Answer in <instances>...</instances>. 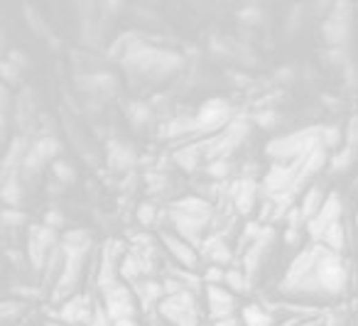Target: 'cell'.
I'll return each instance as SVG.
<instances>
[{
	"instance_id": "6da1fadb",
	"label": "cell",
	"mask_w": 358,
	"mask_h": 326,
	"mask_svg": "<svg viewBox=\"0 0 358 326\" xmlns=\"http://www.w3.org/2000/svg\"><path fill=\"white\" fill-rule=\"evenodd\" d=\"M348 275L341 255L324 246L312 243L292 260L280 282V292L292 297H341Z\"/></svg>"
},
{
	"instance_id": "7a4b0ae2",
	"label": "cell",
	"mask_w": 358,
	"mask_h": 326,
	"mask_svg": "<svg viewBox=\"0 0 358 326\" xmlns=\"http://www.w3.org/2000/svg\"><path fill=\"white\" fill-rule=\"evenodd\" d=\"M120 64L125 66V71H131V76H138V79L162 81L174 69H179L182 59L174 52H162V49L147 47L145 42H138L131 52L120 59Z\"/></svg>"
},
{
	"instance_id": "3957f363",
	"label": "cell",
	"mask_w": 358,
	"mask_h": 326,
	"mask_svg": "<svg viewBox=\"0 0 358 326\" xmlns=\"http://www.w3.org/2000/svg\"><path fill=\"white\" fill-rule=\"evenodd\" d=\"M321 133H324V125H310V128H302L297 133L270 140L265 152L275 162H294L299 157L310 155L317 147H321Z\"/></svg>"
},
{
	"instance_id": "277c9868",
	"label": "cell",
	"mask_w": 358,
	"mask_h": 326,
	"mask_svg": "<svg viewBox=\"0 0 358 326\" xmlns=\"http://www.w3.org/2000/svg\"><path fill=\"white\" fill-rule=\"evenodd\" d=\"M245 135H248V120H245V118H238V120H234L226 130L216 133V138L214 140L199 145V150L207 152L211 162L214 160H226L228 152L236 150V147L245 140Z\"/></svg>"
},
{
	"instance_id": "5b68a950",
	"label": "cell",
	"mask_w": 358,
	"mask_h": 326,
	"mask_svg": "<svg viewBox=\"0 0 358 326\" xmlns=\"http://www.w3.org/2000/svg\"><path fill=\"white\" fill-rule=\"evenodd\" d=\"M194 120V135H209L214 130H226L228 125L234 123V113H231V106L223 98H211V101H207L196 111Z\"/></svg>"
},
{
	"instance_id": "8992f818",
	"label": "cell",
	"mask_w": 358,
	"mask_h": 326,
	"mask_svg": "<svg viewBox=\"0 0 358 326\" xmlns=\"http://www.w3.org/2000/svg\"><path fill=\"white\" fill-rule=\"evenodd\" d=\"M160 314L174 326H196L199 324V311H196V300L194 292H182L174 297H164L160 305Z\"/></svg>"
},
{
	"instance_id": "52a82bcc",
	"label": "cell",
	"mask_w": 358,
	"mask_h": 326,
	"mask_svg": "<svg viewBox=\"0 0 358 326\" xmlns=\"http://www.w3.org/2000/svg\"><path fill=\"white\" fill-rule=\"evenodd\" d=\"M59 152H62L59 140L52 138V135H42V138L35 140L32 147H30L28 160H25V165H22V170H20V176H22V179H35V176H37V172L42 170L47 162H52V165H55L57 155H59Z\"/></svg>"
},
{
	"instance_id": "ba28073f",
	"label": "cell",
	"mask_w": 358,
	"mask_h": 326,
	"mask_svg": "<svg viewBox=\"0 0 358 326\" xmlns=\"http://www.w3.org/2000/svg\"><path fill=\"white\" fill-rule=\"evenodd\" d=\"M104 294V307L106 311L111 314V319L118 321V319H133L135 316V302H133V292L131 287L125 282H113L109 284L106 289H101Z\"/></svg>"
},
{
	"instance_id": "9c48e42d",
	"label": "cell",
	"mask_w": 358,
	"mask_h": 326,
	"mask_svg": "<svg viewBox=\"0 0 358 326\" xmlns=\"http://www.w3.org/2000/svg\"><path fill=\"white\" fill-rule=\"evenodd\" d=\"M341 216H343V199L339 194H329L321 211L307 224V233H310L312 243H321V238H324L331 226L341 224Z\"/></svg>"
},
{
	"instance_id": "30bf717a",
	"label": "cell",
	"mask_w": 358,
	"mask_h": 326,
	"mask_svg": "<svg viewBox=\"0 0 358 326\" xmlns=\"http://www.w3.org/2000/svg\"><path fill=\"white\" fill-rule=\"evenodd\" d=\"M351 6L346 3H337L331 15L326 17V22L321 25V33H324V39L331 44L334 49H343V44L351 37Z\"/></svg>"
},
{
	"instance_id": "8fae6325",
	"label": "cell",
	"mask_w": 358,
	"mask_h": 326,
	"mask_svg": "<svg viewBox=\"0 0 358 326\" xmlns=\"http://www.w3.org/2000/svg\"><path fill=\"white\" fill-rule=\"evenodd\" d=\"M96 305H91V297L88 294H74L71 300H66L59 309V316L64 324L69 326H88Z\"/></svg>"
},
{
	"instance_id": "7c38bea8",
	"label": "cell",
	"mask_w": 358,
	"mask_h": 326,
	"mask_svg": "<svg viewBox=\"0 0 358 326\" xmlns=\"http://www.w3.org/2000/svg\"><path fill=\"white\" fill-rule=\"evenodd\" d=\"M169 211H174V214L179 216H187V219L196 221V224L201 226H209L214 219V206L207 201V199H199V197H185L179 199V201H174L172 206H169Z\"/></svg>"
},
{
	"instance_id": "4fadbf2b",
	"label": "cell",
	"mask_w": 358,
	"mask_h": 326,
	"mask_svg": "<svg viewBox=\"0 0 358 326\" xmlns=\"http://www.w3.org/2000/svg\"><path fill=\"white\" fill-rule=\"evenodd\" d=\"M160 238H162V243H164V248L169 251V255H172L174 260L179 262V265H185L187 270H191V273H194L196 265H199V253L194 251V246H191V243H187L182 235L167 233V230H164Z\"/></svg>"
},
{
	"instance_id": "5bb4252c",
	"label": "cell",
	"mask_w": 358,
	"mask_h": 326,
	"mask_svg": "<svg viewBox=\"0 0 358 326\" xmlns=\"http://www.w3.org/2000/svg\"><path fill=\"white\" fill-rule=\"evenodd\" d=\"M207 302H209V316L214 321L231 319L236 311V297L234 292H228L226 287H214L207 284Z\"/></svg>"
},
{
	"instance_id": "9a60e30c",
	"label": "cell",
	"mask_w": 358,
	"mask_h": 326,
	"mask_svg": "<svg viewBox=\"0 0 358 326\" xmlns=\"http://www.w3.org/2000/svg\"><path fill=\"white\" fill-rule=\"evenodd\" d=\"M199 248H201L199 257H207L211 265H218V268H223V265H228V262L234 260V253L228 248L223 233H214L209 235V238H204Z\"/></svg>"
},
{
	"instance_id": "2e32d148",
	"label": "cell",
	"mask_w": 358,
	"mask_h": 326,
	"mask_svg": "<svg viewBox=\"0 0 358 326\" xmlns=\"http://www.w3.org/2000/svg\"><path fill=\"white\" fill-rule=\"evenodd\" d=\"M106 162L113 172H128L138 165V155L128 143H120V140H111L106 145Z\"/></svg>"
},
{
	"instance_id": "e0dca14e",
	"label": "cell",
	"mask_w": 358,
	"mask_h": 326,
	"mask_svg": "<svg viewBox=\"0 0 358 326\" xmlns=\"http://www.w3.org/2000/svg\"><path fill=\"white\" fill-rule=\"evenodd\" d=\"M231 199H234V206L238 209V214H250V209L255 206V199H258V184L253 179H238L231 187Z\"/></svg>"
},
{
	"instance_id": "ac0fdd59",
	"label": "cell",
	"mask_w": 358,
	"mask_h": 326,
	"mask_svg": "<svg viewBox=\"0 0 358 326\" xmlns=\"http://www.w3.org/2000/svg\"><path fill=\"white\" fill-rule=\"evenodd\" d=\"M133 292L138 294V302H140L142 309H150L152 305H158L160 300H162L164 294V287L162 282H152V280H140V282H135V289ZM162 305V302H160Z\"/></svg>"
},
{
	"instance_id": "d6986e66",
	"label": "cell",
	"mask_w": 358,
	"mask_h": 326,
	"mask_svg": "<svg viewBox=\"0 0 358 326\" xmlns=\"http://www.w3.org/2000/svg\"><path fill=\"white\" fill-rule=\"evenodd\" d=\"M326 197H329V194H324L319 187L307 189V194H304L302 203H299V211H302V216H304V221H307V224H310V221L321 211V206H324Z\"/></svg>"
},
{
	"instance_id": "ffe728a7",
	"label": "cell",
	"mask_w": 358,
	"mask_h": 326,
	"mask_svg": "<svg viewBox=\"0 0 358 326\" xmlns=\"http://www.w3.org/2000/svg\"><path fill=\"white\" fill-rule=\"evenodd\" d=\"M3 201H6V209H15L25 201V184L20 182V176H8L3 182Z\"/></svg>"
},
{
	"instance_id": "44dd1931",
	"label": "cell",
	"mask_w": 358,
	"mask_h": 326,
	"mask_svg": "<svg viewBox=\"0 0 358 326\" xmlns=\"http://www.w3.org/2000/svg\"><path fill=\"white\" fill-rule=\"evenodd\" d=\"M125 113H128V120L133 123V128H145L152 118H155L152 106H147L145 101H131L128 108H125Z\"/></svg>"
},
{
	"instance_id": "7402d4cb",
	"label": "cell",
	"mask_w": 358,
	"mask_h": 326,
	"mask_svg": "<svg viewBox=\"0 0 358 326\" xmlns=\"http://www.w3.org/2000/svg\"><path fill=\"white\" fill-rule=\"evenodd\" d=\"M243 324L245 326H272V314L265 309V307H261V305H248V307H243Z\"/></svg>"
},
{
	"instance_id": "603a6c76",
	"label": "cell",
	"mask_w": 358,
	"mask_h": 326,
	"mask_svg": "<svg viewBox=\"0 0 358 326\" xmlns=\"http://www.w3.org/2000/svg\"><path fill=\"white\" fill-rule=\"evenodd\" d=\"M59 243L64 251H88L91 248V235L86 230H66Z\"/></svg>"
},
{
	"instance_id": "cb8c5ba5",
	"label": "cell",
	"mask_w": 358,
	"mask_h": 326,
	"mask_svg": "<svg viewBox=\"0 0 358 326\" xmlns=\"http://www.w3.org/2000/svg\"><path fill=\"white\" fill-rule=\"evenodd\" d=\"M346 145V135L339 125H324V133H321V147L324 150H341Z\"/></svg>"
},
{
	"instance_id": "d4e9b609",
	"label": "cell",
	"mask_w": 358,
	"mask_h": 326,
	"mask_svg": "<svg viewBox=\"0 0 358 326\" xmlns=\"http://www.w3.org/2000/svg\"><path fill=\"white\" fill-rule=\"evenodd\" d=\"M353 160H356V150L343 145L341 150L334 152V157L329 160V167H331V172H334V174H343V172H346L348 167L353 165Z\"/></svg>"
},
{
	"instance_id": "484cf974",
	"label": "cell",
	"mask_w": 358,
	"mask_h": 326,
	"mask_svg": "<svg viewBox=\"0 0 358 326\" xmlns=\"http://www.w3.org/2000/svg\"><path fill=\"white\" fill-rule=\"evenodd\" d=\"M321 243H324L329 251H334V253H339V255H341L343 246H346V230H343V224L331 226V228L326 230L324 238H321Z\"/></svg>"
},
{
	"instance_id": "4316f807",
	"label": "cell",
	"mask_w": 358,
	"mask_h": 326,
	"mask_svg": "<svg viewBox=\"0 0 358 326\" xmlns=\"http://www.w3.org/2000/svg\"><path fill=\"white\" fill-rule=\"evenodd\" d=\"M226 287L231 289V292H236V294H245V292L250 289L248 275H245L243 270H238V268L228 270V275H226Z\"/></svg>"
},
{
	"instance_id": "83f0119b",
	"label": "cell",
	"mask_w": 358,
	"mask_h": 326,
	"mask_svg": "<svg viewBox=\"0 0 358 326\" xmlns=\"http://www.w3.org/2000/svg\"><path fill=\"white\" fill-rule=\"evenodd\" d=\"M199 155H201V150L199 147H187V150H179L177 155H174V162H177L179 167L185 172H194L196 167H199Z\"/></svg>"
},
{
	"instance_id": "f1b7e54d",
	"label": "cell",
	"mask_w": 358,
	"mask_h": 326,
	"mask_svg": "<svg viewBox=\"0 0 358 326\" xmlns=\"http://www.w3.org/2000/svg\"><path fill=\"white\" fill-rule=\"evenodd\" d=\"M25 309H28V302L6 300L3 305H0V319L3 321H15V319H20V316L25 314Z\"/></svg>"
},
{
	"instance_id": "f546056e",
	"label": "cell",
	"mask_w": 358,
	"mask_h": 326,
	"mask_svg": "<svg viewBox=\"0 0 358 326\" xmlns=\"http://www.w3.org/2000/svg\"><path fill=\"white\" fill-rule=\"evenodd\" d=\"M52 174H55V179L59 182V187H66V184L76 182L74 167H71L69 162H64V160H57L55 165H52Z\"/></svg>"
},
{
	"instance_id": "4dcf8cb0",
	"label": "cell",
	"mask_w": 358,
	"mask_h": 326,
	"mask_svg": "<svg viewBox=\"0 0 358 326\" xmlns=\"http://www.w3.org/2000/svg\"><path fill=\"white\" fill-rule=\"evenodd\" d=\"M0 221H3L6 228H20V226L28 224V214H25V211H17V209H3Z\"/></svg>"
},
{
	"instance_id": "1f68e13d",
	"label": "cell",
	"mask_w": 358,
	"mask_h": 326,
	"mask_svg": "<svg viewBox=\"0 0 358 326\" xmlns=\"http://www.w3.org/2000/svg\"><path fill=\"white\" fill-rule=\"evenodd\" d=\"M0 74H3V81H6V86H17V84H22V69H17L15 64H10V62H3L0 64Z\"/></svg>"
},
{
	"instance_id": "d6a6232c",
	"label": "cell",
	"mask_w": 358,
	"mask_h": 326,
	"mask_svg": "<svg viewBox=\"0 0 358 326\" xmlns=\"http://www.w3.org/2000/svg\"><path fill=\"white\" fill-rule=\"evenodd\" d=\"M226 275L228 270L218 268V265H209V270L204 273V282L214 284V287H223V284H226Z\"/></svg>"
},
{
	"instance_id": "836d02e7",
	"label": "cell",
	"mask_w": 358,
	"mask_h": 326,
	"mask_svg": "<svg viewBox=\"0 0 358 326\" xmlns=\"http://www.w3.org/2000/svg\"><path fill=\"white\" fill-rule=\"evenodd\" d=\"M138 221H140L142 226H152L155 221H158V209L147 201L140 203V206H138Z\"/></svg>"
},
{
	"instance_id": "e575fe53",
	"label": "cell",
	"mask_w": 358,
	"mask_h": 326,
	"mask_svg": "<svg viewBox=\"0 0 358 326\" xmlns=\"http://www.w3.org/2000/svg\"><path fill=\"white\" fill-rule=\"evenodd\" d=\"M343 135H346V147L358 150V116L348 118V125L346 130H343Z\"/></svg>"
},
{
	"instance_id": "d590c367",
	"label": "cell",
	"mask_w": 358,
	"mask_h": 326,
	"mask_svg": "<svg viewBox=\"0 0 358 326\" xmlns=\"http://www.w3.org/2000/svg\"><path fill=\"white\" fill-rule=\"evenodd\" d=\"M209 174L214 176V179H223V176H228V172H231V162L228 160H214L209 162Z\"/></svg>"
},
{
	"instance_id": "8d00e7d4",
	"label": "cell",
	"mask_w": 358,
	"mask_h": 326,
	"mask_svg": "<svg viewBox=\"0 0 358 326\" xmlns=\"http://www.w3.org/2000/svg\"><path fill=\"white\" fill-rule=\"evenodd\" d=\"M88 326H115V321L111 319V314L106 311L104 305H101V307L96 305V311H93V316H91V321H88Z\"/></svg>"
},
{
	"instance_id": "74e56055",
	"label": "cell",
	"mask_w": 358,
	"mask_h": 326,
	"mask_svg": "<svg viewBox=\"0 0 358 326\" xmlns=\"http://www.w3.org/2000/svg\"><path fill=\"white\" fill-rule=\"evenodd\" d=\"M12 294H15V300H37L39 294V289L37 287H30V284H15V287H12Z\"/></svg>"
},
{
	"instance_id": "f35d334b",
	"label": "cell",
	"mask_w": 358,
	"mask_h": 326,
	"mask_svg": "<svg viewBox=\"0 0 358 326\" xmlns=\"http://www.w3.org/2000/svg\"><path fill=\"white\" fill-rule=\"evenodd\" d=\"M8 62H10V64H15L17 69H28V66H30L28 54L22 52V49H10V54H8Z\"/></svg>"
},
{
	"instance_id": "ab89813d",
	"label": "cell",
	"mask_w": 358,
	"mask_h": 326,
	"mask_svg": "<svg viewBox=\"0 0 358 326\" xmlns=\"http://www.w3.org/2000/svg\"><path fill=\"white\" fill-rule=\"evenodd\" d=\"M255 120L267 128V125H277V123H280V120H283V116H277L275 111H261L258 116H255Z\"/></svg>"
},
{
	"instance_id": "60d3db41",
	"label": "cell",
	"mask_w": 358,
	"mask_h": 326,
	"mask_svg": "<svg viewBox=\"0 0 358 326\" xmlns=\"http://www.w3.org/2000/svg\"><path fill=\"white\" fill-rule=\"evenodd\" d=\"M64 216L59 214V211H47V216H44V226H49V228H55V230H59L62 226H64Z\"/></svg>"
},
{
	"instance_id": "b9f144b4",
	"label": "cell",
	"mask_w": 358,
	"mask_h": 326,
	"mask_svg": "<svg viewBox=\"0 0 358 326\" xmlns=\"http://www.w3.org/2000/svg\"><path fill=\"white\" fill-rule=\"evenodd\" d=\"M241 20L250 22V25H261L263 22V10L261 8H248V10L241 12Z\"/></svg>"
},
{
	"instance_id": "7bdbcfd3",
	"label": "cell",
	"mask_w": 358,
	"mask_h": 326,
	"mask_svg": "<svg viewBox=\"0 0 358 326\" xmlns=\"http://www.w3.org/2000/svg\"><path fill=\"white\" fill-rule=\"evenodd\" d=\"M285 243H288V246H297L299 243V230H294V228L285 230Z\"/></svg>"
},
{
	"instance_id": "ee69618b",
	"label": "cell",
	"mask_w": 358,
	"mask_h": 326,
	"mask_svg": "<svg viewBox=\"0 0 358 326\" xmlns=\"http://www.w3.org/2000/svg\"><path fill=\"white\" fill-rule=\"evenodd\" d=\"M214 326H241V321L236 319V316H231V319H223V321H216Z\"/></svg>"
},
{
	"instance_id": "f6af8a7d",
	"label": "cell",
	"mask_w": 358,
	"mask_h": 326,
	"mask_svg": "<svg viewBox=\"0 0 358 326\" xmlns=\"http://www.w3.org/2000/svg\"><path fill=\"white\" fill-rule=\"evenodd\" d=\"M115 326H140L135 319H118L115 321Z\"/></svg>"
},
{
	"instance_id": "bcb514c9",
	"label": "cell",
	"mask_w": 358,
	"mask_h": 326,
	"mask_svg": "<svg viewBox=\"0 0 358 326\" xmlns=\"http://www.w3.org/2000/svg\"><path fill=\"white\" fill-rule=\"evenodd\" d=\"M44 326H69V324H64V321H59V319H49V321H44Z\"/></svg>"
},
{
	"instance_id": "7dc6e473",
	"label": "cell",
	"mask_w": 358,
	"mask_h": 326,
	"mask_svg": "<svg viewBox=\"0 0 358 326\" xmlns=\"http://www.w3.org/2000/svg\"><path fill=\"white\" fill-rule=\"evenodd\" d=\"M356 226H358V211H356Z\"/></svg>"
}]
</instances>
